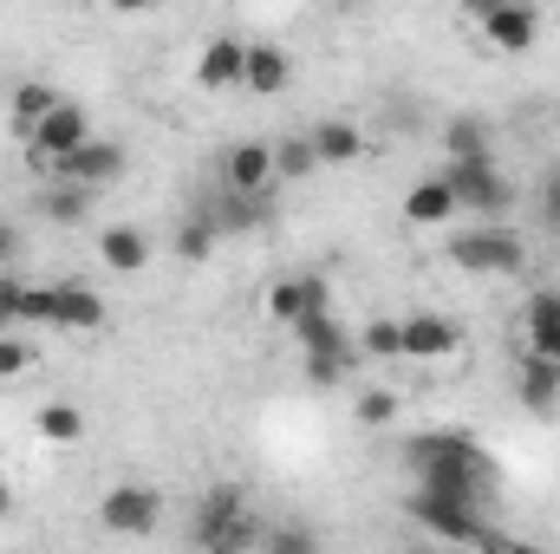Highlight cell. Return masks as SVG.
<instances>
[{"label":"cell","instance_id":"obj_1","mask_svg":"<svg viewBox=\"0 0 560 554\" xmlns=\"http://www.w3.org/2000/svg\"><path fill=\"white\" fill-rule=\"evenodd\" d=\"M405 463L418 470V489H430V496L482 503L495 489V457L482 443H469L463 430H418L405 443Z\"/></svg>","mask_w":560,"mask_h":554},{"label":"cell","instance_id":"obj_14","mask_svg":"<svg viewBox=\"0 0 560 554\" xmlns=\"http://www.w3.org/2000/svg\"><path fill=\"white\" fill-rule=\"evenodd\" d=\"M359 366H365V359H359V339H352V333H339V339H326V346L300 353V372H306V385H319V392L346 385Z\"/></svg>","mask_w":560,"mask_h":554},{"label":"cell","instance_id":"obj_18","mask_svg":"<svg viewBox=\"0 0 560 554\" xmlns=\"http://www.w3.org/2000/svg\"><path fill=\"white\" fill-rule=\"evenodd\" d=\"M242 85H248L255 99H280V92L293 85V59L280 53L275 39H248V72H242Z\"/></svg>","mask_w":560,"mask_h":554},{"label":"cell","instance_id":"obj_35","mask_svg":"<svg viewBox=\"0 0 560 554\" xmlns=\"http://www.w3.org/2000/svg\"><path fill=\"white\" fill-rule=\"evenodd\" d=\"M541 229H555L560 235V170L541 176Z\"/></svg>","mask_w":560,"mask_h":554},{"label":"cell","instance_id":"obj_9","mask_svg":"<svg viewBox=\"0 0 560 554\" xmlns=\"http://www.w3.org/2000/svg\"><path fill=\"white\" fill-rule=\"evenodd\" d=\"M242 516H248V496H242L235 483H209V489L196 496V509H189V542H196V554L215 549Z\"/></svg>","mask_w":560,"mask_h":554},{"label":"cell","instance_id":"obj_6","mask_svg":"<svg viewBox=\"0 0 560 554\" xmlns=\"http://www.w3.org/2000/svg\"><path fill=\"white\" fill-rule=\"evenodd\" d=\"M261 313L275 320V326H306V320H326L332 313V280L326 275H280L268 280V293H261Z\"/></svg>","mask_w":560,"mask_h":554},{"label":"cell","instance_id":"obj_16","mask_svg":"<svg viewBox=\"0 0 560 554\" xmlns=\"http://www.w3.org/2000/svg\"><path fill=\"white\" fill-rule=\"evenodd\" d=\"M515 405L535 412V417H555L560 412V366L522 353V366H515Z\"/></svg>","mask_w":560,"mask_h":554},{"label":"cell","instance_id":"obj_25","mask_svg":"<svg viewBox=\"0 0 560 554\" xmlns=\"http://www.w3.org/2000/svg\"><path fill=\"white\" fill-rule=\"evenodd\" d=\"M33 430H39L46 443H79V437H85V412H79L72 399H52V405L33 412Z\"/></svg>","mask_w":560,"mask_h":554},{"label":"cell","instance_id":"obj_5","mask_svg":"<svg viewBox=\"0 0 560 554\" xmlns=\"http://www.w3.org/2000/svg\"><path fill=\"white\" fill-rule=\"evenodd\" d=\"M436 176L450 183L456 209H469V216H482V222H502V216L515 209V189H509V176H502L495 163H443Z\"/></svg>","mask_w":560,"mask_h":554},{"label":"cell","instance_id":"obj_21","mask_svg":"<svg viewBox=\"0 0 560 554\" xmlns=\"http://www.w3.org/2000/svg\"><path fill=\"white\" fill-rule=\"evenodd\" d=\"M52 105H66V92H59V85H46V79H20V85H13V131H20V143L46 125V112H52Z\"/></svg>","mask_w":560,"mask_h":554},{"label":"cell","instance_id":"obj_3","mask_svg":"<svg viewBox=\"0 0 560 554\" xmlns=\"http://www.w3.org/2000/svg\"><path fill=\"white\" fill-rule=\"evenodd\" d=\"M405 516L418 522L430 542H443V549H476L482 542V503H456V496H430V489H411L405 496Z\"/></svg>","mask_w":560,"mask_h":554},{"label":"cell","instance_id":"obj_37","mask_svg":"<svg viewBox=\"0 0 560 554\" xmlns=\"http://www.w3.org/2000/svg\"><path fill=\"white\" fill-rule=\"evenodd\" d=\"M7 516H13V483L0 476V522H7Z\"/></svg>","mask_w":560,"mask_h":554},{"label":"cell","instance_id":"obj_27","mask_svg":"<svg viewBox=\"0 0 560 554\" xmlns=\"http://www.w3.org/2000/svg\"><path fill=\"white\" fill-rule=\"evenodd\" d=\"M313 170H319V157H313V138H306V131L275 143V183H306Z\"/></svg>","mask_w":560,"mask_h":554},{"label":"cell","instance_id":"obj_22","mask_svg":"<svg viewBox=\"0 0 560 554\" xmlns=\"http://www.w3.org/2000/svg\"><path fill=\"white\" fill-rule=\"evenodd\" d=\"M306 138H313V157H319V163H332V170L365 157V131H359V125H346V118H319Z\"/></svg>","mask_w":560,"mask_h":554},{"label":"cell","instance_id":"obj_12","mask_svg":"<svg viewBox=\"0 0 560 554\" xmlns=\"http://www.w3.org/2000/svg\"><path fill=\"white\" fill-rule=\"evenodd\" d=\"M242 72H248V39H235V33H215V39L196 53V85H202V92H235Z\"/></svg>","mask_w":560,"mask_h":554},{"label":"cell","instance_id":"obj_30","mask_svg":"<svg viewBox=\"0 0 560 554\" xmlns=\"http://www.w3.org/2000/svg\"><path fill=\"white\" fill-rule=\"evenodd\" d=\"M352 417H359V430H385V424L398 417V392H385V385L359 392V405H352Z\"/></svg>","mask_w":560,"mask_h":554},{"label":"cell","instance_id":"obj_38","mask_svg":"<svg viewBox=\"0 0 560 554\" xmlns=\"http://www.w3.org/2000/svg\"><path fill=\"white\" fill-rule=\"evenodd\" d=\"M405 554H463V549H443V542H418V549H405Z\"/></svg>","mask_w":560,"mask_h":554},{"label":"cell","instance_id":"obj_11","mask_svg":"<svg viewBox=\"0 0 560 554\" xmlns=\"http://www.w3.org/2000/svg\"><path fill=\"white\" fill-rule=\"evenodd\" d=\"M125 143L118 138H92L85 150H72L59 170H52V183H72V189H105V183H118L125 176Z\"/></svg>","mask_w":560,"mask_h":554},{"label":"cell","instance_id":"obj_7","mask_svg":"<svg viewBox=\"0 0 560 554\" xmlns=\"http://www.w3.org/2000/svg\"><path fill=\"white\" fill-rule=\"evenodd\" d=\"M476 26H482V46L489 53L515 59V53H528L541 39V7H528V0H489L476 13Z\"/></svg>","mask_w":560,"mask_h":554},{"label":"cell","instance_id":"obj_13","mask_svg":"<svg viewBox=\"0 0 560 554\" xmlns=\"http://www.w3.org/2000/svg\"><path fill=\"white\" fill-rule=\"evenodd\" d=\"M105 320H112V307H105L98 287H85V280H52V326H66V333H98Z\"/></svg>","mask_w":560,"mask_h":554},{"label":"cell","instance_id":"obj_36","mask_svg":"<svg viewBox=\"0 0 560 554\" xmlns=\"http://www.w3.org/2000/svg\"><path fill=\"white\" fill-rule=\"evenodd\" d=\"M20 249H26V242H20V222H7V216H0V275H13Z\"/></svg>","mask_w":560,"mask_h":554},{"label":"cell","instance_id":"obj_15","mask_svg":"<svg viewBox=\"0 0 560 554\" xmlns=\"http://www.w3.org/2000/svg\"><path fill=\"white\" fill-rule=\"evenodd\" d=\"M522 339H528V353H535V359L560 366V293H555V287L528 293V307H522Z\"/></svg>","mask_w":560,"mask_h":554},{"label":"cell","instance_id":"obj_33","mask_svg":"<svg viewBox=\"0 0 560 554\" xmlns=\"http://www.w3.org/2000/svg\"><path fill=\"white\" fill-rule=\"evenodd\" d=\"M20 300H26V280L13 268V275H0V333H20Z\"/></svg>","mask_w":560,"mask_h":554},{"label":"cell","instance_id":"obj_10","mask_svg":"<svg viewBox=\"0 0 560 554\" xmlns=\"http://www.w3.org/2000/svg\"><path fill=\"white\" fill-rule=\"evenodd\" d=\"M398 333H405V359H411V366H450V359L463 353V333H456L443 313H430V307L405 313Z\"/></svg>","mask_w":560,"mask_h":554},{"label":"cell","instance_id":"obj_28","mask_svg":"<svg viewBox=\"0 0 560 554\" xmlns=\"http://www.w3.org/2000/svg\"><path fill=\"white\" fill-rule=\"evenodd\" d=\"M85 209H92V189H72V183H52L39 196V216L46 222H85Z\"/></svg>","mask_w":560,"mask_h":554},{"label":"cell","instance_id":"obj_19","mask_svg":"<svg viewBox=\"0 0 560 554\" xmlns=\"http://www.w3.org/2000/svg\"><path fill=\"white\" fill-rule=\"evenodd\" d=\"M463 209H456V196H450V183L443 176H423L405 189V222L411 229H443V222H456Z\"/></svg>","mask_w":560,"mask_h":554},{"label":"cell","instance_id":"obj_26","mask_svg":"<svg viewBox=\"0 0 560 554\" xmlns=\"http://www.w3.org/2000/svg\"><path fill=\"white\" fill-rule=\"evenodd\" d=\"M359 359L365 366H392V359H405V333H398V320H372L365 333H359Z\"/></svg>","mask_w":560,"mask_h":554},{"label":"cell","instance_id":"obj_34","mask_svg":"<svg viewBox=\"0 0 560 554\" xmlns=\"http://www.w3.org/2000/svg\"><path fill=\"white\" fill-rule=\"evenodd\" d=\"M20 326H52V280L33 287L26 280V300H20Z\"/></svg>","mask_w":560,"mask_h":554},{"label":"cell","instance_id":"obj_4","mask_svg":"<svg viewBox=\"0 0 560 554\" xmlns=\"http://www.w3.org/2000/svg\"><path fill=\"white\" fill-rule=\"evenodd\" d=\"M163 509H170L163 489H150V483H112L105 503H98V529L125 535V542H143V535L163 529Z\"/></svg>","mask_w":560,"mask_h":554},{"label":"cell","instance_id":"obj_2","mask_svg":"<svg viewBox=\"0 0 560 554\" xmlns=\"http://www.w3.org/2000/svg\"><path fill=\"white\" fill-rule=\"evenodd\" d=\"M450 268H463V275H522L528 268V242L509 229V222H476V229H463V235H450Z\"/></svg>","mask_w":560,"mask_h":554},{"label":"cell","instance_id":"obj_17","mask_svg":"<svg viewBox=\"0 0 560 554\" xmlns=\"http://www.w3.org/2000/svg\"><path fill=\"white\" fill-rule=\"evenodd\" d=\"M443 157L450 163H495V125L476 118V112H456L443 125Z\"/></svg>","mask_w":560,"mask_h":554},{"label":"cell","instance_id":"obj_29","mask_svg":"<svg viewBox=\"0 0 560 554\" xmlns=\"http://www.w3.org/2000/svg\"><path fill=\"white\" fill-rule=\"evenodd\" d=\"M261 554H326V549H319V535H313L306 522H275L268 542H261Z\"/></svg>","mask_w":560,"mask_h":554},{"label":"cell","instance_id":"obj_24","mask_svg":"<svg viewBox=\"0 0 560 554\" xmlns=\"http://www.w3.org/2000/svg\"><path fill=\"white\" fill-rule=\"evenodd\" d=\"M215 242H222V229L209 222V209H189V216L176 222V262H189V268H202V262L215 255Z\"/></svg>","mask_w":560,"mask_h":554},{"label":"cell","instance_id":"obj_32","mask_svg":"<svg viewBox=\"0 0 560 554\" xmlns=\"http://www.w3.org/2000/svg\"><path fill=\"white\" fill-rule=\"evenodd\" d=\"M261 542H268V529H261L255 516H242V522H235L215 549H202V554H248V549H261Z\"/></svg>","mask_w":560,"mask_h":554},{"label":"cell","instance_id":"obj_8","mask_svg":"<svg viewBox=\"0 0 560 554\" xmlns=\"http://www.w3.org/2000/svg\"><path fill=\"white\" fill-rule=\"evenodd\" d=\"M222 189L229 196H275V143L235 138L222 150Z\"/></svg>","mask_w":560,"mask_h":554},{"label":"cell","instance_id":"obj_31","mask_svg":"<svg viewBox=\"0 0 560 554\" xmlns=\"http://www.w3.org/2000/svg\"><path fill=\"white\" fill-rule=\"evenodd\" d=\"M33 372V346L20 339V333H0V385H13V379H26Z\"/></svg>","mask_w":560,"mask_h":554},{"label":"cell","instance_id":"obj_39","mask_svg":"<svg viewBox=\"0 0 560 554\" xmlns=\"http://www.w3.org/2000/svg\"><path fill=\"white\" fill-rule=\"evenodd\" d=\"M502 554H548V549H535V542H502Z\"/></svg>","mask_w":560,"mask_h":554},{"label":"cell","instance_id":"obj_23","mask_svg":"<svg viewBox=\"0 0 560 554\" xmlns=\"http://www.w3.org/2000/svg\"><path fill=\"white\" fill-rule=\"evenodd\" d=\"M268 209H275V196H229V189H222V196L209 203V222H215L222 235H242V229H261Z\"/></svg>","mask_w":560,"mask_h":554},{"label":"cell","instance_id":"obj_20","mask_svg":"<svg viewBox=\"0 0 560 554\" xmlns=\"http://www.w3.org/2000/svg\"><path fill=\"white\" fill-rule=\"evenodd\" d=\"M98 262H105L112 275H143V268H150V235L131 229V222H112V229L98 235Z\"/></svg>","mask_w":560,"mask_h":554}]
</instances>
